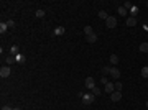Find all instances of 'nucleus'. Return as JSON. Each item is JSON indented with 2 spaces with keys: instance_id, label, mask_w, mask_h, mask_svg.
<instances>
[{
  "instance_id": "nucleus-9",
  "label": "nucleus",
  "mask_w": 148,
  "mask_h": 110,
  "mask_svg": "<svg viewBox=\"0 0 148 110\" xmlns=\"http://www.w3.org/2000/svg\"><path fill=\"white\" fill-rule=\"evenodd\" d=\"M5 61H7V64L10 66V64H13V62H17V58H15L13 54H10L8 58H5Z\"/></svg>"
},
{
  "instance_id": "nucleus-10",
  "label": "nucleus",
  "mask_w": 148,
  "mask_h": 110,
  "mask_svg": "<svg viewBox=\"0 0 148 110\" xmlns=\"http://www.w3.org/2000/svg\"><path fill=\"white\" fill-rule=\"evenodd\" d=\"M86 40H87V43H96V41H97V35H96V33H92V35H89V36L86 38Z\"/></svg>"
},
{
  "instance_id": "nucleus-23",
  "label": "nucleus",
  "mask_w": 148,
  "mask_h": 110,
  "mask_svg": "<svg viewBox=\"0 0 148 110\" xmlns=\"http://www.w3.org/2000/svg\"><path fill=\"white\" fill-rule=\"evenodd\" d=\"M35 15H36L38 18H43V17H45V12H43V10H36V13H35Z\"/></svg>"
},
{
  "instance_id": "nucleus-19",
  "label": "nucleus",
  "mask_w": 148,
  "mask_h": 110,
  "mask_svg": "<svg viewBox=\"0 0 148 110\" xmlns=\"http://www.w3.org/2000/svg\"><path fill=\"white\" fill-rule=\"evenodd\" d=\"M10 53L13 54V56H17L18 54V46H12V49H10Z\"/></svg>"
},
{
  "instance_id": "nucleus-16",
  "label": "nucleus",
  "mask_w": 148,
  "mask_h": 110,
  "mask_svg": "<svg viewBox=\"0 0 148 110\" xmlns=\"http://www.w3.org/2000/svg\"><path fill=\"white\" fill-rule=\"evenodd\" d=\"M110 62H112V64H119V56H117V54H112V56H110Z\"/></svg>"
},
{
  "instance_id": "nucleus-5",
  "label": "nucleus",
  "mask_w": 148,
  "mask_h": 110,
  "mask_svg": "<svg viewBox=\"0 0 148 110\" xmlns=\"http://www.w3.org/2000/svg\"><path fill=\"white\" fill-rule=\"evenodd\" d=\"M86 87L91 89V90L96 87V82H94V79H92V77H87V79H86Z\"/></svg>"
},
{
  "instance_id": "nucleus-21",
  "label": "nucleus",
  "mask_w": 148,
  "mask_h": 110,
  "mask_svg": "<svg viewBox=\"0 0 148 110\" xmlns=\"http://www.w3.org/2000/svg\"><path fill=\"white\" fill-rule=\"evenodd\" d=\"M114 87H115V90L122 92V84H120V82H115V84H114Z\"/></svg>"
},
{
  "instance_id": "nucleus-11",
  "label": "nucleus",
  "mask_w": 148,
  "mask_h": 110,
  "mask_svg": "<svg viewBox=\"0 0 148 110\" xmlns=\"http://www.w3.org/2000/svg\"><path fill=\"white\" fill-rule=\"evenodd\" d=\"M92 33H94V30H92V26H84V35H86V36H89V35H92Z\"/></svg>"
},
{
  "instance_id": "nucleus-12",
  "label": "nucleus",
  "mask_w": 148,
  "mask_h": 110,
  "mask_svg": "<svg viewBox=\"0 0 148 110\" xmlns=\"http://www.w3.org/2000/svg\"><path fill=\"white\" fill-rule=\"evenodd\" d=\"M97 17H99V18H102V20H107V18H109V15H107V12L100 10L99 13H97Z\"/></svg>"
},
{
  "instance_id": "nucleus-2",
  "label": "nucleus",
  "mask_w": 148,
  "mask_h": 110,
  "mask_svg": "<svg viewBox=\"0 0 148 110\" xmlns=\"http://www.w3.org/2000/svg\"><path fill=\"white\" fill-rule=\"evenodd\" d=\"M105 25H107V28H115V26H117V18L109 17L105 20Z\"/></svg>"
},
{
  "instance_id": "nucleus-22",
  "label": "nucleus",
  "mask_w": 148,
  "mask_h": 110,
  "mask_svg": "<svg viewBox=\"0 0 148 110\" xmlns=\"http://www.w3.org/2000/svg\"><path fill=\"white\" fill-rule=\"evenodd\" d=\"M132 7H133V5H132L130 2H125V3H123V8H125V10H132Z\"/></svg>"
},
{
  "instance_id": "nucleus-24",
  "label": "nucleus",
  "mask_w": 148,
  "mask_h": 110,
  "mask_svg": "<svg viewBox=\"0 0 148 110\" xmlns=\"http://www.w3.org/2000/svg\"><path fill=\"white\" fill-rule=\"evenodd\" d=\"M91 92L94 94V95H100V89H99V87H94V89L91 90Z\"/></svg>"
},
{
  "instance_id": "nucleus-7",
  "label": "nucleus",
  "mask_w": 148,
  "mask_h": 110,
  "mask_svg": "<svg viewBox=\"0 0 148 110\" xmlns=\"http://www.w3.org/2000/svg\"><path fill=\"white\" fill-rule=\"evenodd\" d=\"M135 25H137V18H135V17L127 18V26H135Z\"/></svg>"
},
{
  "instance_id": "nucleus-28",
  "label": "nucleus",
  "mask_w": 148,
  "mask_h": 110,
  "mask_svg": "<svg viewBox=\"0 0 148 110\" xmlns=\"http://www.w3.org/2000/svg\"><path fill=\"white\" fill-rule=\"evenodd\" d=\"M2 110H13V108H12L10 105H3V107H2Z\"/></svg>"
},
{
  "instance_id": "nucleus-29",
  "label": "nucleus",
  "mask_w": 148,
  "mask_h": 110,
  "mask_svg": "<svg viewBox=\"0 0 148 110\" xmlns=\"http://www.w3.org/2000/svg\"><path fill=\"white\" fill-rule=\"evenodd\" d=\"M100 82H102V84H107V77H104V76H102V79H100Z\"/></svg>"
},
{
  "instance_id": "nucleus-6",
  "label": "nucleus",
  "mask_w": 148,
  "mask_h": 110,
  "mask_svg": "<svg viewBox=\"0 0 148 110\" xmlns=\"http://www.w3.org/2000/svg\"><path fill=\"white\" fill-rule=\"evenodd\" d=\"M110 76L114 77V79H119V77H120V71L117 68H110Z\"/></svg>"
},
{
  "instance_id": "nucleus-26",
  "label": "nucleus",
  "mask_w": 148,
  "mask_h": 110,
  "mask_svg": "<svg viewBox=\"0 0 148 110\" xmlns=\"http://www.w3.org/2000/svg\"><path fill=\"white\" fill-rule=\"evenodd\" d=\"M7 25H8V28H13V26H15V21H13V20H8V21H7Z\"/></svg>"
},
{
  "instance_id": "nucleus-27",
  "label": "nucleus",
  "mask_w": 148,
  "mask_h": 110,
  "mask_svg": "<svg viewBox=\"0 0 148 110\" xmlns=\"http://www.w3.org/2000/svg\"><path fill=\"white\" fill-rule=\"evenodd\" d=\"M132 13H133V17L138 13V8H137V7H132Z\"/></svg>"
},
{
  "instance_id": "nucleus-1",
  "label": "nucleus",
  "mask_w": 148,
  "mask_h": 110,
  "mask_svg": "<svg viewBox=\"0 0 148 110\" xmlns=\"http://www.w3.org/2000/svg\"><path fill=\"white\" fill-rule=\"evenodd\" d=\"M79 97H81V99H82V104H86V105H91L92 104V102H94V94H92V92H89V94H82V92H81L79 94Z\"/></svg>"
},
{
  "instance_id": "nucleus-3",
  "label": "nucleus",
  "mask_w": 148,
  "mask_h": 110,
  "mask_svg": "<svg viewBox=\"0 0 148 110\" xmlns=\"http://www.w3.org/2000/svg\"><path fill=\"white\" fill-rule=\"evenodd\" d=\"M10 72H12V71H10L8 66H5V68L2 66V69H0V77H2V79H5V77L10 76Z\"/></svg>"
},
{
  "instance_id": "nucleus-32",
  "label": "nucleus",
  "mask_w": 148,
  "mask_h": 110,
  "mask_svg": "<svg viewBox=\"0 0 148 110\" xmlns=\"http://www.w3.org/2000/svg\"><path fill=\"white\" fill-rule=\"evenodd\" d=\"M146 7H148V2H146Z\"/></svg>"
},
{
  "instance_id": "nucleus-17",
  "label": "nucleus",
  "mask_w": 148,
  "mask_h": 110,
  "mask_svg": "<svg viewBox=\"0 0 148 110\" xmlns=\"http://www.w3.org/2000/svg\"><path fill=\"white\" fill-rule=\"evenodd\" d=\"M140 51L142 53H148V43H142L140 45Z\"/></svg>"
},
{
  "instance_id": "nucleus-20",
  "label": "nucleus",
  "mask_w": 148,
  "mask_h": 110,
  "mask_svg": "<svg viewBox=\"0 0 148 110\" xmlns=\"http://www.w3.org/2000/svg\"><path fill=\"white\" fill-rule=\"evenodd\" d=\"M119 13L122 15V17H125V15H127V10L123 8V7H119Z\"/></svg>"
},
{
  "instance_id": "nucleus-4",
  "label": "nucleus",
  "mask_w": 148,
  "mask_h": 110,
  "mask_svg": "<svg viewBox=\"0 0 148 110\" xmlns=\"http://www.w3.org/2000/svg\"><path fill=\"white\" fill-rule=\"evenodd\" d=\"M110 99H112V102H119L120 99H122V92H119V90H114V92L110 94Z\"/></svg>"
},
{
  "instance_id": "nucleus-31",
  "label": "nucleus",
  "mask_w": 148,
  "mask_h": 110,
  "mask_svg": "<svg viewBox=\"0 0 148 110\" xmlns=\"http://www.w3.org/2000/svg\"><path fill=\"white\" fill-rule=\"evenodd\" d=\"M146 108H148V102H146Z\"/></svg>"
},
{
  "instance_id": "nucleus-14",
  "label": "nucleus",
  "mask_w": 148,
  "mask_h": 110,
  "mask_svg": "<svg viewBox=\"0 0 148 110\" xmlns=\"http://www.w3.org/2000/svg\"><path fill=\"white\" fill-rule=\"evenodd\" d=\"M15 58H17V62H20V64H23V62L26 61V58L23 56V54H17V56H15Z\"/></svg>"
},
{
  "instance_id": "nucleus-18",
  "label": "nucleus",
  "mask_w": 148,
  "mask_h": 110,
  "mask_svg": "<svg viewBox=\"0 0 148 110\" xmlns=\"http://www.w3.org/2000/svg\"><path fill=\"white\" fill-rule=\"evenodd\" d=\"M142 77H145V79H148V66H145V68H142Z\"/></svg>"
},
{
  "instance_id": "nucleus-15",
  "label": "nucleus",
  "mask_w": 148,
  "mask_h": 110,
  "mask_svg": "<svg viewBox=\"0 0 148 110\" xmlns=\"http://www.w3.org/2000/svg\"><path fill=\"white\" fill-rule=\"evenodd\" d=\"M7 28H8V25H7V23H3V21L0 23V33H2V35L7 33Z\"/></svg>"
},
{
  "instance_id": "nucleus-25",
  "label": "nucleus",
  "mask_w": 148,
  "mask_h": 110,
  "mask_svg": "<svg viewBox=\"0 0 148 110\" xmlns=\"http://www.w3.org/2000/svg\"><path fill=\"white\" fill-rule=\"evenodd\" d=\"M102 74H104V77H105V74H110V68H104L102 69Z\"/></svg>"
},
{
  "instance_id": "nucleus-8",
  "label": "nucleus",
  "mask_w": 148,
  "mask_h": 110,
  "mask_svg": "<svg viewBox=\"0 0 148 110\" xmlns=\"http://www.w3.org/2000/svg\"><path fill=\"white\" fill-rule=\"evenodd\" d=\"M114 90H115L114 84H110V82H107V84H105V92H107V94H112V92H114Z\"/></svg>"
},
{
  "instance_id": "nucleus-13",
  "label": "nucleus",
  "mask_w": 148,
  "mask_h": 110,
  "mask_svg": "<svg viewBox=\"0 0 148 110\" xmlns=\"http://www.w3.org/2000/svg\"><path fill=\"white\" fill-rule=\"evenodd\" d=\"M54 35H56V36H61V35H64V28H63V26H58V28L54 30Z\"/></svg>"
},
{
  "instance_id": "nucleus-30",
  "label": "nucleus",
  "mask_w": 148,
  "mask_h": 110,
  "mask_svg": "<svg viewBox=\"0 0 148 110\" xmlns=\"http://www.w3.org/2000/svg\"><path fill=\"white\" fill-rule=\"evenodd\" d=\"M13 110H22V108H18V107H17V108H13Z\"/></svg>"
}]
</instances>
